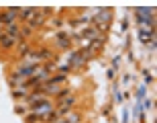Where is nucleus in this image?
<instances>
[{
	"instance_id": "nucleus-1",
	"label": "nucleus",
	"mask_w": 157,
	"mask_h": 123,
	"mask_svg": "<svg viewBox=\"0 0 157 123\" xmlns=\"http://www.w3.org/2000/svg\"><path fill=\"white\" fill-rule=\"evenodd\" d=\"M74 105H76V99H74V96H70L67 100H63V103H61V107L57 109V115H65V113H70Z\"/></svg>"
},
{
	"instance_id": "nucleus-2",
	"label": "nucleus",
	"mask_w": 157,
	"mask_h": 123,
	"mask_svg": "<svg viewBox=\"0 0 157 123\" xmlns=\"http://www.w3.org/2000/svg\"><path fill=\"white\" fill-rule=\"evenodd\" d=\"M14 41H17L14 37L6 35V33H2V35H0V45L4 47V49H6V47H12V45H14Z\"/></svg>"
},
{
	"instance_id": "nucleus-3",
	"label": "nucleus",
	"mask_w": 157,
	"mask_h": 123,
	"mask_svg": "<svg viewBox=\"0 0 157 123\" xmlns=\"http://www.w3.org/2000/svg\"><path fill=\"white\" fill-rule=\"evenodd\" d=\"M21 14H23V21H27V23H31V21L35 18V14H37V8H27V10H23Z\"/></svg>"
},
{
	"instance_id": "nucleus-4",
	"label": "nucleus",
	"mask_w": 157,
	"mask_h": 123,
	"mask_svg": "<svg viewBox=\"0 0 157 123\" xmlns=\"http://www.w3.org/2000/svg\"><path fill=\"white\" fill-rule=\"evenodd\" d=\"M6 35H10V37H14V39H17V37L21 35V29H18L17 25H8V29H6Z\"/></svg>"
},
{
	"instance_id": "nucleus-5",
	"label": "nucleus",
	"mask_w": 157,
	"mask_h": 123,
	"mask_svg": "<svg viewBox=\"0 0 157 123\" xmlns=\"http://www.w3.org/2000/svg\"><path fill=\"white\" fill-rule=\"evenodd\" d=\"M80 121V115H70V117H65V119H61V121H55V123H78Z\"/></svg>"
},
{
	"instance_id": "nucleus-6",
	"label": "nucleus",
	"mask_w": 157,
	"mask_h": 123,
	"mask_svg": "<svg viewBox=\"0 0 157 123\" xmlns=\"http://www.w3.org/2000/svg\"><path fill=\"white\" fill-rule=\"evenodd\" d=\"M21 35H23V39H27V37L33 35V29L31 27H21Z\"/></svg>"
},
{
	"instance_id": "nucleus-7",
	"label": "nucleus",
	"mask_w": 157,
	"mask_h": 123,
	"mask_svg": "<svg viewBox=\"0 0 157 123\" xmlns=\"http://www.w3.org/2000/svg\"><path fill=\"white\" fill-rule=\"evenodd\" d=\"M141 39H143V41L153 39V31H151V33H149V31H141Z\"/></svg>"
},
{
	"instance_id": "nucleus-8",
	"label": "nucleus",
	"mask_w": 157,
	"mask_h": 123,
	"mask_svg": "<svg viewBox=\"0 0 157 123\" xmlns=\"http://www.w3.org/2000/svg\"><path fill=\"white\" fill-rule=\"evenodd\" d=\"M29 53V45L27 43H21V55H27Z\"/></svg>"
}]
</instances>
